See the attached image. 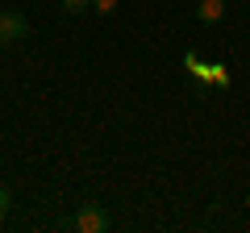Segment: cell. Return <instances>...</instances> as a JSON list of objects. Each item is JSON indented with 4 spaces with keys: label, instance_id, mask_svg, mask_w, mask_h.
I'll return each instance as SVG.
<instances>
[{
    "label": "cell",
    "instance_id": "6da1fadb",
    "mask_svg": "<svg viewBox=\"0 0 250 233\" xmlns=\"http://www.w3.org/2000/svg\"><path fill=\"white\" fill-rule=\"evenodd\" d=\"M71 225H75L80 233H104V229H108V213H104V204H92V200H88V204L75 208Z\"/></svg>",
    "mask_w": 250,
    "mask_h": 233
},
{
    "label": "cell",
    "instance_id": "7a4b0ae2",
    "mask_svg": "<svg viewBox=\"0 0 250 233\" xmlns=\"http://www.w3.org/2000/svg\"><path fill=\"white\" fill-rule=\"evenodd\" d=\"M25 34H29V21L21 17L17 9H4V13H0V46H4V42H21Z\"/></svg>",
    "mask_w": 250,
    "mask_h": 233
},
{
    "label": "cell",
    "instance_id": "3957f363",
    "mask_svg": "<svg viewBox=\"0 0 250 233\" xmlns=\"http://www.w3.org/2000/svg\"><path fill=\"white\" fill-rule=\"evenodd\" d=\"M225 17V0H200L196 4V21L200 25H217Z\"/></svg>",
    "mask_w": 250,
    "mask_h": 233
},
{
    "label": "cell",
    "instance_id": "277c9868",
    "mask_svg": "<svg viewBox=\"0 0 250 233\" xmlns=\"http://www.w3.org/2000/svg\"><path fill=\"white\" fill-rule=\"evenodd\" d=\"M59 9L67 13V17H83V13L92 9V0H59Z\"/></svg>",
    "mask_w": 250,
    "mask_h": 233
},
{
    "label": "cell",
    "instance_id": "5b68a950",
    "mask_svg": "<svg viewBox=\"0 0 250 233\" xmlns=\"http://www.w3.org/2000/svg\"><path fill=\"white\" fill-rule=\"evenodd\" d=\"M9 208H13V200H9V188H0V221L9 216Z\"/></svg>",
    "mask_w": 250,
    "mask_h": 233
},
{
    "label": "cell",
    "instance_id": "8992f818",
    "mask_svg": "<svg viewBox=\"0 0 250 233\" xmlns=\"http://www.w3.org/2000/svg\"><path fill=\"white\" fill-rule=\"evenodd\" d=\"M92 9H96V13H104V17H108V13L117 9V0H92Z\"/></svg>",
    "mask_w": 250,
    "mask_h": 233
}]
</instances>
